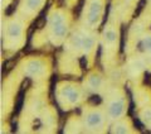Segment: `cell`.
Segmentation results:
<instances>
[{
  "label": "cell",
  "mask_w": 151,
  "mask_h": 134,
  "mask_svg": "<svg viewBox=\"0 0 151 134\" xmlns=\"http://www.w3.org/2000/svg\"><path fill=\"white\" fill-rule=\"evenodd\" d=\"M117 37H119V32L115 27L108 25L105 28L103 31V42H105V46H113L117 41Z\"/></svg>",
  "instance_id": "cell-11"
},
{
  "label": "cell",
  "mask_w": 151,
  "mask_h": 134,
  "mask_svg": "<svg viewBox=\"0 0 151 134\" xmlns=\"http://www.w3.org/2000/svg\"><path fill=\"white\" fill-rule=\"evenodd\" d=\"M57 100L62 109H72L82 100V90L73 82H60L57 87Z\"/></svg>",
  "instance_id": "cell-1"
},
{
  "label": "cell",
  "mask_w": 151,
  "mask_h": 134,
  "mask_svg": "<svg viewBox=\"0 0 151 134\" xmlns=\"http://www.w3.org/2000/svg\"><path fill=\"white\" fill-rule=\"evenodd\" d=\"M24 34V22L20 18H14L6 27V39L9 47H18Z\"/></svg>",
  "instance_id": "cell-5"
},
{
  "label": "cell",
  "mask_w": 151,
  "mask_h": 134,
  "mask_svg": "<svg viewBox=\"0 0 151 134\" xmlns=\"http://www.w3.org/2000/svg\"><path fill=\"white\" fill-rule=\"evenodd\" d=\"M94 44H96V38L92 32L84 31L83 32V38H82V48L81 52L84 56H89L92 53V51L94 48Z\"/></svg>",
  "instance_id": "cell-8"
},
{
  "label": "cell",
  "mask_w": 151,
  "mask_h": 134,
  "mask_svg": "<svg viewBox=\"0 0 151 134\" xmlns=\"http://www.w3.org/2000/svg\"><path fill=\"white\" fill-rule=\"evenodd\" d=\"M131 123L130 120L124 117L121 119H117V120L113 122L112 124V128H111V133H115V134H129L131 133Z\"/></svg>",
  "instance_id": "cell-9"
},
{
  "label": "cell",
  "mask_w": 151,
  "mask_h": 134,
  "mask_svg": "<svg viewBox=\"0 0 151 134\" xmlns=\"http://www.w3.org/2000/svg\"><path fill=\"white\" fill-rule=\"evenodd\" d=\"M86 89L89 90V91H93V92H97L103 87V79L101 77L100 75H89L87 80H86Z\"/></svg>",
  "instance_id": "cell-10"
},
{
  "label": "cell",
  "mask_w": 151,
  "mask_h": 134,
  "mask_svg": "<svg viewBox=\"0 0 151 134\" xmlns=\"http://www.w3.org/2000/svg\"><path fill=\"white\" fill-rule=\"evenodd\" d=\"M140 119L142 120L146 125H151V106L144 108L139 114Z\"/></svg>",
  "instance_id": "cell-12"
},
{
  "label": "cell",
  "mask_w": 151,
  "mask_h": 134,
  "mask_svg": "<svg viewBox=\"0 0 151 134\" xmlns=\"http://www.w3.org/2000/svg\"><path fill=\"white\" fill-rule=\"evenodd\" d=\"M106 110L101 108H86L82 115V127L87 132H101L106 125Z\"/></svg>",
  "instance_id": "cell-2"
},
{
  "label": "cell",
  "mask_w": 151,
  "mask_h": 134,
  "mask_svg": "<svg viewBox=\"0 0 151 134\" xmlns=\"http://www.w3.org/2000/svg\"><path fill=\"white\" fill-rule=\"evenodd\" d=\"M103 13V0H88L84 10V23L89 28H97Z\"/></svg>",
  "instance_id": "cell-4"
},
{
  "label": "cell",
  "mask_w": 151,
  "mask_h": 134,
  "mask_svg": "<svg viewBox=\"0 0 151 134\" xmlns=\"http://www.w3.org/2000/svg\"><path fill=\"white\" fill-rule=\"evenodd\" d=\"M12 1H13V0H0V3H1V7L3 8H6Z\"/></svg>",
  "instance_id": "cell-14"
},
{
  "label": "cell",
  "mask_w": 151,
  "mask_h": 134,
  "mask_svg": "<svg viewBox=\"0 0 151 134\" xmlns=\"http://www.w3.org/2000/svg\"><path fill=\"white\" fill-rule=\"evenodd\" d=\"M45 0H22L19 12L23 17H33L43 8Z\"/></svg>",
  "instance_id": "cell-6"
},
{
  "label": "cell",
  "mask_w": 151,
  "mask_h": 134,
  "mask_svg": "<svg viewBox=\"0 0 151 134\" xmlns=\"http://www.w3.org/2000/svg\"><path fill=\"white\" fill-rule=\"evenodd\" d=\"M105 110L107 114V119L111 122L124 118L126 115V110H127V101L125 95L121 91H119V90L113 91L107 100Z\"/></svg>",
  "instance_id": "cell-3"
},
{
  "label": "cell",
  "mask_w": 151,
  "mask_h": 134,
  "mask_svg": "<svg viewBox=\"0 0 151 134\" xmlns=\"http://www.w3.org/2000/svg\"><path fill=\"white\" fill-rule=\"evenodd\" d=\"M127 1H134V0H127Z\"/></svg>",
  "instance_id": "cell-15"
},
{
  "label": "cell",
  "mask_w": 151,
  "mask_h": 134,
  "mask_svg": "<svg viewBox=\"0 0 151 134\" xmlns=\"http://www.w3.org/2000/svg\"><path fill=\"white\" fill-rule=\"evenodd\" d=\"M142 48L146 53H149L151 56V34L146 36L142 39Z\"/></svg>",
  "instance_id": "cell-13"
},
{
  "label": "cell",
  "mask_w": 151,
  "mask_h": 134,
  "mask_svg": "<svg viewBox=\"0 0 151 134\" xmlns=\"http://www.w3.org/2000/svg\"><path fill=\"white\" fill-rule=\"evenodd\" d=\"M24 74L29 77H42L45 75V65L40 60H32L25 63Z\"/></svg>",
  "instance_id": "cell-7"
}]
</instances>
